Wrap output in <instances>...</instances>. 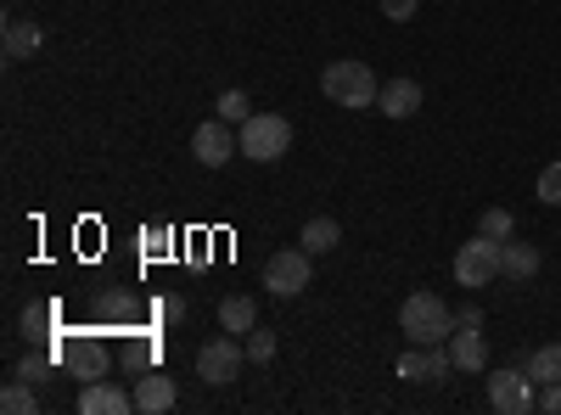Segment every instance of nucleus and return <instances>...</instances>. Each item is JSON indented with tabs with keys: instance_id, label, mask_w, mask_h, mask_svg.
Wrapping results in <instances>:
<instances>
[{
	"instance_id": "1",
	"label": "nucleus",
	"mask_w": 561,
	"mask_h": 415,
	"mask_svg": "<svg viewBox=\"0 0 561 415\" xmlns=\"http://www.w3.org/2000/svg\"><path fill=\"white\" fill-rule=\"evenodd\" d=\"M399 332H404L410 343L438 348V343H449V332H455V309H449L438 292H410V298L399 303Z\"/></svg>"
},
{
	"instance_id": "2",
	"label": "nucleus",
	"mask_w": 561,
	"mask_h": 415,
	"mask_svg": "<svg viewBox=\"0 0 561 415\" xmlns=\"http://www.w3.org/2000/svg\"><path fill=\"white\" fill-rule=\"evenodd\" d=\"M320 90H325V102H332V107L359 113V107H377V96H382V79L370 73V62H325Z\"/></svg>"
},
{
	"instance_id": "3",
	"label": "nucleus",
	"mask_w": 561,
	"mask_h": 415,
	"mask_svg": "<svg viewBox=\"0 0 561 415\" xmlns=\"http://www.w3.org/2000/svg\"><path fill=\"white\" fill-rule=\"evenodd\" d=\"M237 147L253 163H280V158L293 152V124L280 118V113H253L248 124H237Z\"/></svg>"
},
{
	"instance_id": "4",
	"label": "nucleus",
	"mask_w": 561,
	"mask_h": 415,
	"mask_svg": "<svg viewBox=\"0 0 561 415\" xmlns=\"http://www.w3.org/2000/svg\"><path fill=\"white\" fill-rule=\"evenodd\" d=\"M489 410L494 415H528V410H539V382L528 377V371H489Z\"/></svg>"
},
{
	"instance_id": "5",
	"label": "nucleus",
	"mask_w": 561,
	"mask_h": 415,
	"mask_svg": "<svg viewBox=\"0 0 561 415\" xmlns=\"http://www.w3.org/2000/svg\"><path fill=\"white\" fill-rule=\"evenodd\" d=\"M309 281H314V253H304V247H280L264 264V292H275V298H298Z\"/></svg>"
},
{
	"instance_id": "6",
	"label": "nucleus",
	"mask_w": 561,
	"mask_h": 415,
	"mask_svg": "<svg viewBox=\"0 0 561 415\" xmlns=\"http://www.w3.org/2000/svg\"><path fill=\"white\" fill-rule=\"evenodd\" d=\"M242 365H248V348H242V337H230V332L197 348V377H203L208 388L237 382V377H242Z\"/></svg>"
},
{
	"instance_id": "7",
	"label": "nucleus",
	"mask_w": 561,
	"mask_h": 415,
	"mask_svg": "<svg viewBox=\"0 0 561 415\" xmlns=\"http://www.w3.org/2000/svg\"><path fill=\"white\" fill-rule=\"evenodd\" d=\"M455 281L472 287V292H483L489 281H500V242L478 230V242H466V247L455 253Z\"/></svg>"
},
{
	"instance_id": "8",
	"label": "nucleus",
	"mask_w": 561,
	"mask_h": 415,
	"mask_svg": "<svg viewBox=\"0 0 561 415\" xmlns=\"http://www.w3.org/2000/svg\"><path fill=\"white\" fill-rule=\"evenodd\" d=\"M393 371L404 377V382H444L449 371H455V359H449V348L438 343V348H427V343H410L404 354H399V365H393Z\"/></svg>"
},
{
	"instance_id": "9",
	"label": "nucleus",
	"mask_w": 561,
	"mask_h": 415,
	"mask_svg": "<svg viewBox=\"0 0 561 415\" xmlns=\"http://www.w3.org/2000/svg\"><path fill=\"white\" fill-rule=\"evenodd\" d=\"M237 152H242V147H237V129H230L225 118L197 124V135H192V158H197L203 169H225Z\"/></svg>"
},
{
	"instance_id": "10",
	"label": "nucleus",
	"mask_w": 561,
	"mask_h": 415,
	"mask_svg": "<svg viewBox=\"0 0 561 415\" xmlns=\"http://www.w3.org/2000/svg\"><path fill=\"white\" fill-rule=\"evenodd\" d=\"M62 365H68L79 382H102L107 377V343L102 337H73L62 348Z\"/></svg>"
},
{
	"instance_id": "11",
	"label": "nucleus",
	"mask_w": 561,
	"mask_h": 415,
	"mask_svg": "<svg viewBox=\"0 0 561 415\" xmlns=\"http://www.w3.org/2000/svg\"><path fill=\"white\" fill-rule=\"evenodd\" d=\"M129 410H135V393L113 388L107 377H102V382H84V388H79V415H129Z\"/></svg>"
},
{
	"instance_id": "12",
	"label": "nucleus",
	"mask_w": 561,
	"mask_h": 415,
	"mask_svg": "<svg viewBox=\"0 0 561 415\" xmlns=\"http://www.w3.org/2000/svg\"><path fill=\"white\" fill-rule=\"evenodd\" d=\"M539 247L534 242H517V237H511V242H500V275H505V281H534V275H539Z\"/></svg>"
},
{
	"instance_id": "13",
	"label": "nucleus",
	"mask_w": 561,
	"mask_h": 415,
	"mask_svg": "<svg viewBox=\"0 0 561 415\" xmlns=\"http://www.w3.org/2000/svg\"><path fill=\"white\" fill-rule=\"evenodd\" d=\"M444 348H449V359H455V371H483V365H489V343H483L478 326H455Z\"/></svg>"
},
{
	"instance_id": "14",
	"label": "nucleus",
	"mask_w": 561,
	"mask_h": 415,
	"mask_svg": "<svg viewBox=\"0 0 561 415\" xmlns=\"http://www.w3.org/2000/svg\"><path fill=\"white\" fill-rule=\"evenodd\" d=\"M174 377H163V371H147L135 382V410L140 415H163V410H174Z\"/></svg>"
},
{
	"instance_id": "15",
	"label": "nucleus",
	"mask_w": 561,
	"mask_h": 415,
	"mask_svg": "<svg viewBox=\"0 0 561 415\" xmlns=\"http://www.w3.org/2000/svg\"><path fill=\"white\" fill-rule=\"evenodd\" d=\"M377 113H388V118H415V113H421V84H415V79H388L382 96H377Z\"/></svg>"
},
{
	"instance_id": "16",
	"label": "nucleus",
	"mask_w": 561,
	"mask_h": 415,
	"mask_svg": "<svg viewBox=\"0 0 561 415\" xmlns=\"http://www.w3.org/2000/svg\"><path fill=\"white\" fill-rule=\"evenodd\" d=\"M259 326V303L248 298V292H230L225 303H219V332H230V337H248Z\"/></svg>"
},
{
	"instance_id": "17",
	"label": "nucleus",
	"mask_w": 561,
	"mask_h": 415,
	"mask_svg": "<svg viewBox=\"0 0 561 415\" xmlns=\"http://www.w3.org/2000/svg\"><path fill=\"white\" fill-rule=\"evenodd\" d=\"M39 45H45V28H39V23H28V18H12V23H7V57H12V62L34 57Z\"/></svg>"
},
{
	"instance_id": "18",
	"label": "nucleus",
	"mask_w": 561,
	"mask_h": 415,
	"mask_svg": "<svg viewBox=\"0 0 561 415\" xmlns=\"http://www.w3.org/2000/svg\"><path fill=\"white\" fill-rule=\"evenodd\" d=\"M298 242H304V253H314V258H320V253H332V247L343 242V224L320 214V219H309V224H304V237H298Z\"/></svg>"
},
{
	"instance_id": "19",
	"label": "nucleus",
	"mask_w": 561,
	"mask_h": 415,
	"mask_svg": "<svg viewBox=\"0 0 561 415\" xmlns=\"http://www.w3.org/2000/svg\"><path fill=\"white\" fill-rule=\"evenodd\" d=\"M528 377L545 388V382H561V343H545L528 354Z\"/></svg>"
},
{
	"instance_id": "20",
	"label": "nucleus",
	"mask_w": 561,
	"mask_h": 415,
	"mask_svg": "<svg viewBox=\"0 0 561 415\" xmlns=\"http://www.w3.org/2000/svg\"><path fill=\"white\" fill-rule=\"evenodd\" d=\"M0 410H7V415H34V410H39V393H34V382L12 377V382H7V393H0Z\"/></svg>"
},
{
	"instance_id": "21",
	"label": "nucleus",
	"mask_w": 561,
	"mask_h": 415,
	"mask_svg": "<svg viewBox=\"0 0 561 415\" xmlns=\"http://www.w3.org/2000/svg\"><path fill=\"white\" fill-rule=\"evenodd\" d=\"M478 230H483V237H494V242H511V237H517V219H511V208H483Z\"/></svg>"
},
{
	"instance_id": "22",
	"label": "nucleus",
	"mask_w": 561,
	"mask_h": 415,
	"mask_svg": "<svg viewBox=\"0 0 561 415\" xmlns=\"http://www.w3.org/2000/svg\"><path fill=\"white\" fill-rule=\"evenodd\" d=\"M214 113H219L225 124H248V118H253V102H248V90H225Z\"/></svg>"
},
{
	"instance_id": "23",
	"label": "nucleus",
	"mask_w": 561,
	"mask_h": 415,
	"mask_svg": "<svg viewBox=\"0 0 561 415\" xmlns=\"http://www.w3.org/2000/svg\"><path fill=\"white\" fill-rule=\"evenodd\" d=\"M242 348H248L253 365H270V359H275V332H270V326H253V332L242 337Z\"/></svg>"
},
{
	"instance_id": "24",
	"label": "nucleus",
	"mask_w": 561,
	"mask_h": 415,
	"mask_svg": "<svg viewBox=\"0 0 561 415\" xmlns=\"http://www.w3.org/2000/svg\"><path fill=\"white\" fill-rule=\"evenodd\" d=\"M51 314H57L51 303H28L23 309V337H51V332H45V326H51Z\"/></svg>"
},
{
	"instance_id": "25",
	"label": "nucleus",
	"mask_w": 561,
	"mask_h": 415,
	"mask_svg": "<svg viewBox=\"0 0 561 415\" xmlns=\"http://www.w3.org/2000/svg\"><path fill=\"white\" fill-rule=\"evenodd\" d=\"M96 314H102V320H129L135 303H129L124 292H102V298H96Z\"/></svg>"
},
{
	"instance_id": "26",
	"label": "nucleus",
	"mask_w": 561,
	"mask_h": 415,
	"mask_svg": "<svg viewBox=\"0 0 561 415\" xmlns=\"http://www.w3.org/2000/svg\"><path fill=\"white\" fill-rule=\"evenodd\" d=\"M12 377H23V382H45V377H51V359H45V354H28V359H18V371Z\"/></svg>"
},
{
	"instance_id": "27",
	"label": "nucleus",
	"mask_w": 561,
	"mask_h": 415,
	"mask_svg": "<svg viewBox=\"0 0 561 415\" xmlns=\"http://www.w3.org/2000/svg\"><path fill=\"white\" fill-rule=\"evenodd\" d=\"M539 203H550V208H561V163H550V169L539 174Z\"/></svg>"
},
{
	"instance_id": "28",
	"label": "nucleus",
	"mask_w": 561,
	"mask_h": 415,
	"mask_svg": "<svg viewBox=\"0 0 561 415\" xmlns=\"http://www.w3.org/2000/svg\"><path fill=\"white\" fill-rule=\"evenodd\" d=\"M152 314L174 326V320H185V298H180V292H169V298H158V303H152Z\"/></svg>"
},
{
	"instance_id": "29",
	"label": "nucleus",
	"mask_w": 561,
	"mask_h": 415,
	"mask_svg": "<svg viewBox=\"0 0 561 415\" xmlns=\"http://www.w3.org/2000/svg\"><path fill=\"white\" fill-rule=\"evenodd\" d=\"M421 12V0H382V18H393V23H410Z\"/></svg>"
},
{
	"instance_id": "30",
	"label": "nucleus",
	"mask_w": 561,
	"mask_h": 415,
	"mask_svg": "<svg viewBox=\"0 0 561 415\" xmlns=\"http://www.w3.org/2000/svg\"><path fill=\"white\" fill-rule=\"evenodd\" d=\"M539 410L561 415V382H545V388H539Z\"/></svg>"
},
{
	"instance_id": "31",
	"label": "nucleus",
	"mask_w": 561,
	"mask_h": 415,
	"mask_svg": "<svg viewBox=\"0 0 561 415\" xmlns=\"http://www.w3.org/2000/svg\"><path fill=\"white\" fill-rule=\"evenodd\" d=\"M455 326H478V332H483V303H466V309H455Z\"/></svg>"
}]
</instances>
